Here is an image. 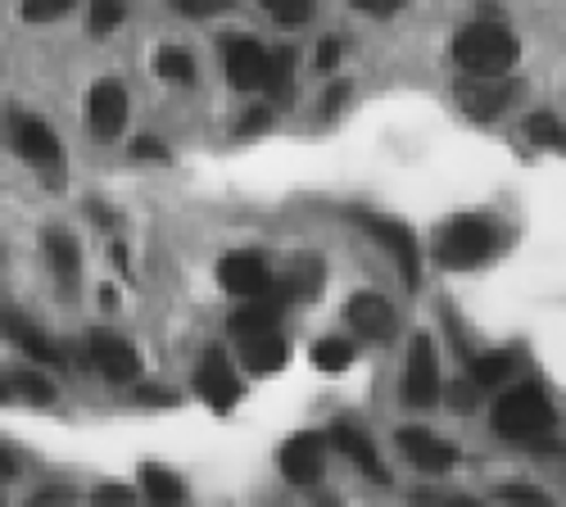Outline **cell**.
Masks as SVG:
<instances>
[{
  "label": "cell",
  "instance_id": "5",
  "mask_svg": "<svg viewBox=\"0 0 566 507\" xmlns=\"http://www.w3.org/2000/svg\"><path fill=\"white\" fill-rule=\"evenodd\" d=\"M403 399L412 408H431L440 399V367H436V340L417 336L408 345V372H403Z\"/></svg>",
  "mask_w": 566,
  "mask_h": 507
},
{
  "label": "cell",
  "instance_id": "9",
  "mask_svg": "<svg viewBox=\"0 0 566 507\" xmlns=\"http://www.w3.org/2000/svg\"><path fill=\"white\" fill-rule=\"evenodd\" d=\"M218 276H222V286H227L231 295H241V299L263 295V291L272 286V272H268L263 254H250V250L227 254V258H222V267H218Z\"/></svg>",
  "mask_w": 566,
  "mask_h": 507
},
{
  "label": "cell",
  "instance_id": "42",
  "mask_svg": "<svg viewBox=\"0 0 566 507\" xmlns=\"http://www.w3.org/2000/svg\"><path fill=\"white\" fill-rule=\"evenodd\" d=\"M10 399V381H0V403H6Z\"/></svg>",
  "mask_w": 566,
  "mask_h": 507
},
{
  "label": "cell",
  "instance_id": "38",
  "mask_svg": "<svg viewBox=\"0 0 566 507\" xmlns=\"http://www.w3.org/2000/svg\"><path fill=\"white\" fill-rule=\"evenodd\" d=\"M132 155H136V159H164V146L155 141V136H140V141L132 146Z\"/></svg>",
  "mask_w": 566,
  "mask_h": 507
},
{
  "label": "cell",
  "instance_id": "18",
  "mask_svg": "<svg viewBox=\"0 0 566 507\" xmlns=\"http://www.w3.org/2000/svg\"><path fill=\"white\" fill-rule=\"evenodd\" d=\"M241 340H245V367H250V372H259V377L281 372V367H286V358H291V345L281 340V331H276V327H272V331L241 336Z\"/></svg>",
  "mask_w": 566,
  "mask_h": 507
},
{
  "label": "cell",
  "instance_id": "2",
  "mask_svg": "<svg viewBox=\"0 0 566 507\" xmlns=\"http://www.w3.org/2000/svg\"><path fill=\"white\" fill-rule=\"evenodd\" d=\"M499 241L503 236L490 218H453L436 241V258L453 272H467V267H481L499 250Z\"/></svg>",
  "mask_w": 566,
  "mask_h": 507
},
{
  "label": "cell",
  "instance_id": "16",
  "mask_svg": "<svg viewBox=\"0 0 566 507\" xmlns=\"http://www.w3.org/2000/svg\"><path fill=\"white\" fill-rule=\"evenodd\" d=\"M91 362L101 367V377H109V381H118V385L140 372L136 349H132L127 340H118V336H96V340H91Z\"/></svg>",
  "mask_w": 566,
  "mask_h": 507
},
{
  "label": "cell",
  "instance_id": "29",
  "mask_svg": "<svg viewBox=\"0 0 566 507\" xmlns=\"http://www.w3.org/2000/svg\"><path fill=\"white\" fill-rule=\"evenodd\" d=\"M263 10H268V14L276 19V23L295 28V23L313 19V0H263Z\"/></svg>",
  "mask_w": 566,
  "mask_h": 507
},
{
  "label": "cell",
  "instance_id": "17",
  "mask_svg": "<svg viewBox=\"0 0 566 507\" xmlns=\"http://www.w3.org/2000/svg\"><path fill=\"white\" fill-rule=\"evenodd\" d=\"M281 304H286V295H276L272 286H268L263 295H250L245 308H235V313H231V331H235V336L272 331V327H276V317H281Z\"/></svg>",
  "mask_w": 566,
  "mask_h": 507
},
{
  "label": "cell",
  "instance_id": "15",
  "mask_svg": "<svg viewBox=\"0 0 566 507\" xmlns=\"http://www.w3.org/2000/svg\"><path fill=\"white\" fill-rule=\"evenodd\" d=\"M0 331H6L28 358H36V362H51V367H69V349H60L55 340H45L36 327H28L23 317H10V313H0Z\"/></svg>",
  "mask_w": 566,
  "mask_h": 507
},
{
  "label": "cell",
  "instance_id": "23",
  "mask_svg": "<svg viewBox=\"0 0 566 507\" xmlns=\"http://www.w3.org/2000/svg\"><path fill=\"white\" fill-rule=\"evenodd\" d=\"M155 73L164 82H181V86H191L196 82V60L181 51V45H164V51L155 55Z\"/></svg>",
  "mask_w": 566,
  "mask_h": 507
},
{
  "label": "cell",
  "instance_id": "13",
  "mask_svg": "<svg viewBox=\"0 0 566 507\" xmlns=\"http://www.w3.org/2000/svg\"><path fill=\"white\" fill-rule=\"evenodd\" d=\"M399 448H403L408 463H417L421 472H449L458 463V448L436 440L431 431H421V426H403L399 431Z\"/></svg>",
  "mask_w": 566,
  "mask_h": 507
},
{
  "label": "cell",
  "instance_id": "7",
  "mask_svg": "<svg viewBox=\"0 0 566 507\" xmlns=\"http://www.w3.org/2000/svg\"><path fill=\"white\" fill-rule=\"evenodd\" d=\"M10 141H14V150H19L28 163H36V168H55V163H60L55 131L45 127L41 118H32V114H10Z\"/></svg>",
  "mask_w": 566,
  "mask_h": 507
},
{
  "label": "cell",
  "instance_id": "28",
  "mask_svg": "<svg viewBox=\"0 0 566 507\" xmlns=\"http://www.w3.org/2000/svg\"><path fill=\"white\" fill-rule=\"evenodd\" d=\"M10 390H19V394L32 399V403H55V385L45 381L41 372H14V377H10Z\"/></svg>",
  "mask_w": 566,
  "mask_h": 507
},
{
  "label": "cell",
  "instance_id": "32",
  "mask_svg": "<svg viewBox=\"0 0 566 507\" xmlns=\"http://www.w3.org/2000/svg\"><path fill=\"white\" fill-rule=\"evenodd\" d=\"M177 14H191V19H209V14H222L231 10V0H168Z\"/></svg>",
  "mask_w": 566,
  "mask_h": 507
},
{
  "label": "cell",
  "instance_id": "27",
  "mask_svg": "<svg viewBox=\"0 0 566 507\" xmlns=\"http://www.w3.org/2000/svg\"><path fill=\"white\" fill-rule=\"evenodd\" d=\"M526 131L535 146H553V150H566V127L553 118V114H531L526 118Z\"/></svg>",
  "mask_w": 566,
  "mask_h": 507
},
{
  "label": "cell",
  "instance_id": "26",
  "mask_svg": "<svg viewBox=\"0 0 566 507\" xmlns=\"http://www.w3.org/2000/svg\"><path fill=\"white\" fill-rule=\"evenodd\" d=\"M140 489H146L155 503H177L186 494L181 480H172L164 467H140Z\"/></svg>",
  "mask_w": 566,
  "mask_h": 507
},
{
  "label": "cell",
  "instance_id": "14",
  "mask_svg": "<svg viewBox=\"0 0 566 507\" xmlns=\"http://www.w3.org/2000/svg\"><path fill=\"white\" fill-rule=\"evenodd\" d=\"M281 472L295 485H313L322 472V435H313V431L291 435L286 448H281Z\"/></svg>",
  "mask_w": 566,
  "mask_h": 507
},
{
  "label": "cell",
  "instance_id": "20",
  "mask_svg": "<svg viewBox=\"0 0 566 507\" xmlns=\"http://www.w3.org/2000/svg\"><path fill=\"white\" fill-rule=\"evenodd\" d=\"M45 254H51V267H55L60 291L73 295V286H77V267H82V258H77V241H73L69 232H60V226H51V232H45Z\"/></svg>",
  "mask_w": 566,
  "mask_h": 507
},
{
  "label": "cell",
  "instance_id": "35",
  "mask_svg": "<svg viewBox=\"0 0 566 507\" xmlns=\"http://www.w3.org/2000/svg\"><path fill=\"white\" fill-rule=\"evenodd\" d=\"M272 123V109L268 105H259V109H250L245 118H241V127H235V131H241V136H250V131H263Z\"/></svg>",
  "mask_w": 566,
  "mask_h": 507
},
{
  "label": "cell",
  "instance_id": "1",
  "mask_svg": "<svg viewBox=\"0 0 566 507\" xmlns=\"http://www.w3.org/2000/svg\"><path fill=\"white\" fill-rule=\"evenodd\" d=\"M516 55H522V45L494 19H476L453 36V60L467 73H481V77H503L516 64Z\"/></svg>",
  "mask_w": 566,
  "mask_h": 507
},
{
  "label": "cell",
  "instance_id": "30",
  "mask_svg": "<svg viewBox=\"0 0 566 507\" xmlns=\"http://www.w3.org/2000/svg\"><path fill=\"white\" fill-rule=\"evenodd\" d=\"M118 23H123V0H91V32L105 36Z\"/></svg>",
  "mask_w": 566,
  "mask_h": 507
},
{
  "label": "cell",
  "instance_id": "33",
  "mask_svg": "<svg viewBox=\"0 0 566 507\" xmlns=\"http://www.w3.org/2000/svg\"><path fill=\"white\" fill-rule=\"evenodd\" d=\"M354 10H363V14H376V19H390V14H399L408 0H349Z\"/></svg>",
  "mask_w": 566,
  "mask_h": 507
},
{
  "label": "cell",
  "instance_id": "39",
  "mask_svg": "<svg viewBox=\"0 0 566 507\" xmlns=\"http://www.w3.org/2000/svg\"><path fill=\"white\" fill-rule=\"evenodd\" d=\"M96 498H101V503H109V498H114V503H132L136 494H132V489H123V485H101V489H96Z\"/></svg>",
  "mask_w": 566,
  "mask_h": 507
},
{
  "label": "cell",
  "instance_id": "41",
  "mask_svg": "<svg viewBox=\"0 0 566 507\" xmlns=\"http://www.w3.org/2000/svg\"><path fill=\"white\" fill-rule=\"evenodd\" d=\"M0 476H14V457L6 448H0Z\"/></svg>",
  "mask_w": 566,
  "mask_h": 507
},
{
  "label": "cell",
  "instance_id": "25",
  "mask_svg": "<svg viewBox=\"0 0 566 507\" xmlns=\"http://www.w3.org/2000/svg\"><path fill=\"white\" fill-rule=\"evenodd\" d=\"M313 362L322 367V372H345V367L354 362V345L349 340H317L313 345Z\"/></svg>",
  "mask_w": 566,
  "mask_h": 507
},
{
  "label": "cell",
  "instance_id": "8",
  "mask_svg": "<svg viewBox=\"0 0 566 507\" xmlns=\"http://www.w3.org/2000/svg\"><path fill=\"white\" fill-rule=\"evenodd\" d=\"M345 321L363 340H371V345H386L395 336V308H390V299L371 295V291H363V295H354L345 304Z\"/></svg>",
  "mask_w": 566,
  "mask_h": 507
},
{
  "label": "cell",
  "instance_id": "21",
  "mask_svg": "<svg viewBox=\"0 0 566 507\" xmlns=\"http://www.w3.org/2000/svg\"><path fill=\"white\" fill-rule=\"evenodd\" d=\"M322 282H326V267H322L317 254H295V258H291V267H286V295L313 299V295L322 291Z\"/></svg>",
  "mask_w": 566,
  "mask_h": 507
},
{
  "label": "cell",
  "instance_id": "6",
  "mask_svg": "<svg viewBox=\"0 0 566 507\" xmlns=\"http://www.w3.org/2000/svg\"><path fill=\"white\" fill-rule=\"evenodd\" d=\"M222 55H227V77H231L235 91H263L272 51H263L254 36H227Z\"/></svg>",
  "mask_w": 566,
  "mask_h": 507
},
{
  "label": "cell",
  "instance_id": "22",
  "mask_svg": "<svg viewBox=\"0 0 566 507\" xmlns=\"http://www.w3.org/2000/svg\"><path fill=\"white\" fill-rule=\"evenodd\" d=\"M295 55L281 45V51H272V60H268V82H263V91L276 101V105H286L291 96H295Z\"/></svg>",
  "mask_w": 566,
  "mask_h": 507
},
{
  "label": "cell",
  "instance_id": "12",
  "mask_svg": "<svg viewBox=\"0 0 566 507\" xmlns=\"http://www.w3.org/2000/svg\"><path fill=\"white\" fill-rule=\"evenodd\" d=\"M196 390L213 408H231L235 399H241V381H235V372H231V362L222 358V349H209L205 353L200 372H196Z\"/></svg>",
  "mask_w": 566,
  "mask_h": 507
},
{
  "label": "cell",
  "instance_id": "24",
  "mask_svg": "<svg viewBox=\"0 0 566 507\" xmlns=\"http://www.w3.org/2000/svg\"><path fill=\"white\" fill-rule=\"evenodd\" d=\"M512 353L507 349H494V353H481L476 362H471V381L476 385H499V381H507V372H512Z\"/></svg>",
  "mask_w": 566,
  "mask_h": 507
},
{
  "label": "cell",
  "instance_id": "37",
  "mask_svg": "<svg viewBox=\"0 0 566 507\" xmlns=\"http://www.w3.org/2000/svg\"><path fill=\"white\" fill-rule=\"evenodd\" d=\"M499 494H503V498H526V503H548L544 489H526V485H503Z\"/></svg>",
  "mask_w": 566,
  "mask_h": 507
},
{
  "label": "cell",
  "instance_id": "4",
  "mask_svg": "<svg viewBox=\"0 0 566 507\" xmlns=\"http://www.w3.org/2000/svg\"><path fill=\"white\" fill-rule=\"evenodd\" d=\"M516 91H522V86L507 82V77H481V73H471V77L458 82V105L471 118H476V123H490V118H499L512 105Z\"/></svg>",
  "mask_w": 566,
  "mask_h": 507
},
{
  "label": "cell",
  "instance_id": "40",
  "mask_svg": "<svg viewBox=\"0 0 566 507\" xmlns=\"http://www.w3.org/2000/svg\"><path fill=\"white\" fill-rule=\"evenodd\" d=\"M453 408H462V412L471 408V399H467V385H453Z\"/></svg>",
  "mask_w": 566,
  "mask_h": 507
},
{
  "label": "cell",
  "instance_id": "10",
  "mask_svg": "<svg viewBox=\"0 0 566 507\" xmlns=\"http://www.w3.org/2000/svg\"><path fill=\"white\" fill-rule=\"evenodd\" d=\"M86 114H91V127H96V136H118L123 123H127V91H123V82L105 77V82L91 86Z\"/></svg>",
  "mask_w": 566,
  "mask_h": 507
},
{
  "label": "cell",
  "instance_id": "34",
  "mask_svg": "<svg viewBox=\"0 0 566 507\" xmlns=\"http://www.w3.org/2000/svg\"><path fill=\"white\" fill-rule=\"evenodd\" d=\"M336 64H340V41L332 36V41L317 45V68H322V73H336Z\"/></svg>",
  "mask_w": 566,
  "mask_h": 507
},
{
  "label": "cell",
  "instance_id": "3",
  "mask_svg": "<svg viewBox=\"0 0 566 507\" xmlns=\"http://www.w3.org/2000/svg\"><path fill=\"white\" fill-rule=\"evenodd\" d=\"M553 422H557L553 399L539 385H516V390H507L494 403V431L499 435H512V440L544 435V431H553Z\"/></svg>",
  "mask_w": 566,
  "mask_h": 507
},
{
  "label": "cell",
  "instance_id": "19",
  "mask_svg": "<svg viewBox=\"0 0 566 507\" xmlns=\"http://www.w3.org/2000/svg\"><path fill=\"white\" fill-rule=\"evenodd\" d=\"M332 444L349 457L354 467H363L371 480H386V467H381V457H376V444H371V435H367V431H358V426L340 422V426L332 431Z\"/></svg>",
  "mask_w": 566,
  "mask_h": 507
},
{
  "label": "cell",
  "instance_id": "11",
  "mask_svg": "<svg viewBox=\"0 0 566 507\" xmlns=\"http://www.w3.org/2000/svg\"><path fill=\"white\" fill-rule=\"evenodd\" d=\"M358 222L390 250V258H395V263L403 267V276H408V286H417V236L408 232V226H403L399 218H376V213H371V218H358Z\"/></svg>",
  "mask_w": 566,
  "mask_h": 507
},
{
  "label": "cell",
  "instance_id": "36",
  "mask_svg": "<svg viewBox=\"0 0 566 507\" xmlns=\"http://www.w3.org/2000/svg\"><path fill=\"white\" fill-rule=\"evenodd\" d=\"M345 96H349V82H336V86L322 96V114H336V109L345 105Z\"/></svg>",
  "mask_w": 566,
  "mask_h": 507
},
{
  "label": "cell",
  "instance_id": "31",
  "mask_svg": "<svg viewBox=\"0 0 566 507\" xmlns=\"http://www.w3.org/2000/svg\"><path fill=\"white\" fill-rule=\"evenodd\" d=\"M69 6H73V0H23V19H28V23H51V19H60Z\"/></svg>",
  "mask_w": 566,
  "mask_h": 507
}]
</instances>
